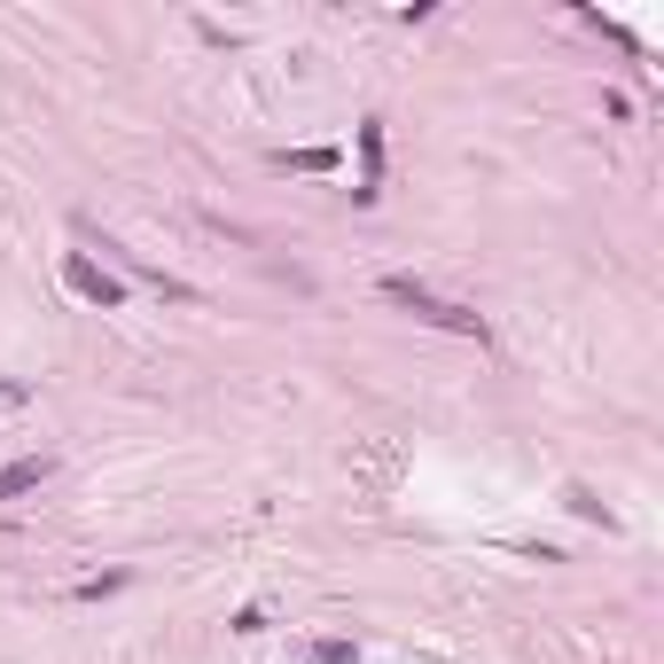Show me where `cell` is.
<instances>
[{"mask_svg":"<svg viewBox=\"0 0 664 664\" xmlns=\"http://www.w3.org/2000/svg\"><path fill=\"white\" fill-rule=\"evenodd\" d=\"M383 297H391V305H406L414 320H431V328H454V337H485L469 305H446V297H431L423 282H414V274H383Z\"/></svg>","mask_w":664,"mask_h":664,"instance_id":"6da1fadb","label":"cell"},{"mask_svg":"<svg viewBox=\"0 0 664 664\" xmlns=\"http://www.w3.org/2000/svg\"><path fill=\"white\" fill-rule=\"evenodd\" d=\"M63 282L87 297V305H102V313H118V305H126V282H118V274H102L95 259H78V251L63 259Z\"/></svg>","mask_w":664,"mask_h":664,"instance_id":"7a4b0ae2","label":"cell"},{"mask_svg":"<svg viewBox=\"0 0 664 664\" xmlns=\"http://www.w3.org/2000/svg\"><path fill=\"white\" fill-rule=\"evenodd\" d=\"M47 485V454L40 461H9V469H0V501H17V492H40Z\"/></svg>","mask_w":664,"mask_h":664,"instance_id":"3957f363","label":"cell"},{"mask_svg":"<svg viewBox=\"0 0 664 664\" xmlns=\"http://www.w3.org/2000/svg\"><path fill=\"white\" fill-rule=\"evenodd\" d=\"M133 587V570H102V578H78V602H110Z\"/></svg>","mask_w":664,"mask_h":664,"instance_id":"277c9868","label":"cell"},{"mask_svg":"<svg viewBox=\"0 0 664 664\" xmlns=\"http://www.w3.org/2000/svg\"><path fill=\"white\" fill-rule=\"evenodd\" d=\"M563 509H570V516H587V524H610V509L595 501V492H587V485H570V492H563Z\"/></svg>","mask_w":664,"mask_h":664,"instance_id":"5b68a950","label":"cell"},{"mask_svg":"<svg viewBox=\"0 0 664 664\" xmlns=\"http://www.w3.org/2000/svg\"><path fill=\"white\" fill-rule=\"evenodd\" d=\"M305 656H313V664H352V656H360V649H352V641H313V649H305Z\"/></svg>","mask_w":664,"mask_h":664,"instance_id":"8992f818","label":"cell"},{"mask_svg":"<svg viewBox=\"0 0 664 664\" xmlns=\"http://www.w3.org/2000/svg\"><path fill=\"white\" fill-rule=\"evenodd\" d=\"M282 164H297V173H328V164H337V149H297V156H282Z\"/></svg>","mask_w":664,"mask_h":664,"instance_id":"52a82bcc","label":"cell"},{"mask_svg":"<svg viewBox=\"0 0 664 664\" xmlns=\"http://www.w3.org/2000/svg\"><path fill=\"white\" fill-rule=\"evenodd\" d=\"M227 625H235V633H266V610H259V602H242V610H235Z\"/></svg>","mask_w":664,"mask_h":664,"instance_id":"ba28073f","label":"cell"}]
</instances>
